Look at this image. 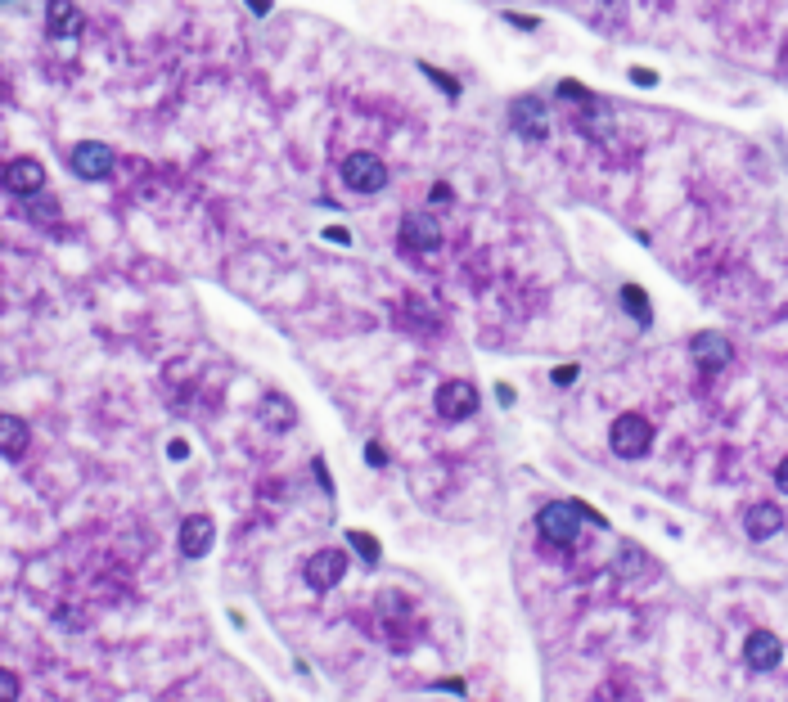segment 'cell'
<instances>
[{
  "instance_id": "obj_1",
  "label": "cell",
  "mask_w": 788,
  "mask_h": 702,
  "mask_svg": "<svg viewBox=\"0 0 788 702\" xmlns=\"http://www.w3.org/2000/svg\"><path fill=\"white\" fill-rule=\"evenodd\" d=\"M581 522L608 527L604 513H595L590 504H581V500H550L541 513H536V531H541V540H550V545H572L577 531H581Z\"/></svg>"
},
{
  "instance_id": "obj_2",
  "label": "cell",
  "mask_w": 788,
  "mask_h": 702,
  "mask_svg": "<svg viewBox=\"0 0 788 702\" xmlns=\"http://www.w3.org/2000/svg\"><path fill=\"white\" fill-rule=\"evenodd\" d=\"M608 446H613V455H622V459H644L653 450V423L635 410L617 414L613 428H608Z\"/></svg>"
},
{
  "instance_id": "obj_3",
  "label": "cell",
  "mask_w": 788,
  "mask_h": 702,
  "mask_svg": "<svg viewBox=\"0 0 788 702\" xmlns=\"http://www.w3.org/2000/svg\"><path fill=\"white\" fill-rule=\"evenodd\" d=\"M338 176H343V185L352 189V194H383L388 189V167H383L379 153L361 149V153H347L343 167H338Z\"/></svg>"
},
{
  "instance_id": "obj_4",
  "label": "cell",
  "mask_w": 788,
  "mask_h": 702,
  "mask_svg": "<svg viewBox=\"0 0 788 702\" xmlns=\"http://www.w3.org/2000/svg\"><path fill=\"white\" fill-rule=\"evenodd\" d=\"M433 405L446 423H460V419H469V414H478V387H473L469 378H446V383L437 387Z\"/></svg>"
},
{
  "instance_id": "obj_5",
  "label": "cell",
  "mask_w": 788,
  "mask_h": 702,
  "mask_svg": "<svg viewBox=\"0 0 788 702\" xmlns=\"http://www.w3.org/2000/svg\"><path fill=\"white\" fill-rule=\"evenodd\" d=\"M509 131L523 135L527 144H545L550 140V122H545V104L532 95H518L509 104Z\"/></svg>"
},
{
  "instance_id": "obj_6",
  "label": "cell",
  "mask_w": 788,
  "mask_h": 702,
  "mask_svg": "<svg viewBox=\"0 0 788 702\" xmlns=\"http://www.w3.org/2000/svg\"><path fill=\"white\" fill-rule=\"evenodd\" d=\"M68 167H73L77 180H104L113 171V149L104 140H82L68 153Z\"/></svg>"
},
{
  "instance_id": "obj_7",
  "label": "cell",
  "mask_w": 788,
  "mask_h": 702,
  "mask_svg": "<svg viewBox=\"0 0 788 702\" xmlns=\"http://www.w3.org/2000/svg\"><path fill=\"white\" fill-rule=\"evenodd\" d=\"M302 576H307V585H311V590H320V594L334 590V585L347 576V554H343V549H334V545L316 549V554L307 558V567H302Z\"/></svg>"
},
{
  "instance_id": "obj_8",
  "label": "cell",
  "mask_w": 788,
  "mask_h": 702,
  "mask_svg": "<svg viewBox=\"0 0 788 702\" xmlns=\"http://www.w3.org/2000/svg\"><path fill=\"white\" fill-rule=\"evenodd\" d=\"M401 248L415 252V257H428V252L442 248V230H437L433 216H401Z\"/></svg>"
},
{
  "instance_id": "obj_9",
  "label": "cell",
  "mask_w": 788,
  "mask_h": 702,
  "mask_svg": "<svg viewBox=\"0 0 788 702\" xmlns=\"http://www.w3.org/2000/svg\"><path fill=\"white\" fill-rule=\"evenodd\" d=\"M689 356H694V365L703 369V374H716V369L730 365L734 347L721 333H694V338H689Z\"/></svg>"
},
{
  "instance_id": "obj_10",
  "label": "cell",
  "mask_w": 788,
  "mask_h": 702,
  "mask_svg": "<svg viewBox=\"0 0 788 702\" xmlns=\"http://www.w3.org/2000/svg\"><path fill=\"white\" fill-rule=\"evenodd\" d=\"M212 540H217V522H212L208 513H190V518L181 522L176 545H181L185 558H203V554H212Z\"/></svg>"
},
{
  "instance_id": "obj_11",
  "label": "cell",
  "mask_w": 788,
  "mask_h": 702,
  "mask_svg": "<svg viewBox=\"0 0 788 702\" xmlns=\"http://www.w3.org/2000/svg\"><path fill=\"white\" fill-rule=\"evenodd\" d=\"M743 662H748L752 671H775V666L784 662V644H779L775 630H752V635L743 639Z\"/></svg>"
},
{
  "instance_id": "obj_12",
  "label": "cell",
  "mask_w": 788,
  "mask_h": 702,
  "mask_svg": "<svg viewBox=\"0 0 788 702\" xmlns=\"http://www.w3.org/2000/svg\"><path fill=\"white\" fill-rule=\"evenodd\" d=\"M5 185L28 198V194H37V189H46V167H41L37 158H14L10 167H5Z\"/></svg>"
},
{
  "instance_id": "obj_13",
  "label": "cell",
  "mask_w": 788,
  "mask_h": 702,
  "mask_svg": "<svg viewBox=\"0 0 788 702\" xmlns=\"http://www.w3.org/2000/svg\"><path fill=\"white\" fill-rule=\"evenodd\" d=\"M257 419H262L266 432H293V423H298V410H293V401L284 392H266L262 396V410H257Z\"/></svg>"
},
{
  "instance_id": "obj_14",
  "label": "cell",
  "mask_w": 788,
  "mask_h": 702,
  "mask_svg": "<svg viewBox=\"0 0 788 702\" xmlns=\"http://www.w3.org/2000/svg\"><path fill=\"white\" fill-rule=\"evenodd\" d=\"M46 32L55 36V41H68V36L82 32V9H77V0H50L46 5Z\"/></svg>"
},
{
  "instance_id": "obj_15",
  "label": "cell",
  "mask_w": 788,
  "mask_h": 702,
  "mask_svg": "<svg viewBox=\"0 0 788 702\" xmlns=\"http://www.w3.org/2000/svg\"><path fill=\"white\" fill-rule=\"evenodd\" d=\"M743 531H748L752 540H770V536H779V531H784V509H779V504H770V500L752 504L748 518H743Z\"/></svg>"
},
{
  "instance_id": "obj_16",
  "label": "cell",
  "mask_w": 788,
  "mask_h": 702,
  "mask_svg": "<svg viewBox=\"0 0 788 702\" xmlns=\"http://www.w3.org/2000/svg\"><path fill=\"white\" fill-rule=\"evenodd\" d=\"M32 446V428L19 414H0V455L5 459H23Z\"/></svg>"
},
{
  "instance_id": "obj_17",
  "label": "cell",
  "mask_w": 788,
  "mask_h": 702,
  "mask_svg": "<svg viewBox=\"0 0 788 702\" xmlns=\"http://www.w3.org/2000/svg\"><path fill=\"white\" fill-rule=\"evenodd\" d=\"M397 320L406 324V329H415V333H437V315L428 311L424 297H415V293L397 302Z\"/></svg>"
},
{
  "instance_id": "obj_18",
  "label": "cell",
  "mask_w": 788,
  "mask_h": 702,
  "mask_svg": "<svg viewBox=\"0 0 788 702\" xmlns=\"http://www.w3.org/2000/svg\"><path fill=\"white\" fill-rule=\"evenodd\" d=\"M622 306H626V315H631L640 329H649L653 324V306H649V293H644L640 284H622Z\"/></svg>"
},
{
  "instance_id": "obj_19",
  "label": "cell",
  "mask_w": 788,
  "mask_h": 702,
  "mask_svg": "<svg viewBox=\"0 0 788 702\" xmlns=\"http://www.w3.org/2000/svg\"><path fill=\"white\" fill-rule=\"evenodd\" d=\"M347 545H352L356 554H361L370 567L383 558V549H379V536H370V531H347Z\"/></svg>"
},
{
  "instance_id": "obj_20",
  "label": "cell",
  "mask_w": 788,
  "mask_h": 702,
  "mask_svg": "<svg viewBox=\"0 0 788 702\" xmlns=\"http://www.w3.org/2000/svg\"><path fill=\"white\" fill-rule=\"evenodd\" d=\"M419 72H424V77H428V81H433V86H437V90H442V95H446V99H460V90H464V86H460V77H451V72H442V68H433V63H419Z\"/></svg>"
},
{
  "instance_id": "obj_21",
  "label": "cell",
  "mask_w": 788,
  "mask_h": 702,
  "mask_svg": "<svg viewBox=\"0 0 788 702\" xmlns=\"http://www.w3.org/2000/svg\"><path fill=\"white\" fill-rule=\"evenodd\" d=\"M28 216L32 221H59V203L37 189V194H28Z\"/></svg>"
},
{
  "instance_id": "obj_22",
  "label": "cell",
  "mask_w": 788,
  "mask_h": 702,
  "mask_svg": "<svg viewBox=\"0 0 788 702\" xmlns=\"http://www.w3.org/2000/svg\"><path fill=\"white\" fill-rule=\"evenodd\" d=\"M559 95H563V99H572V104H595V95H590V90L581 86V81H572V77H563V81H559Z\"/></svg>"
},
{
  "instance_id": "obj_23",
  "label": "cell",
  "mask_w": 788,
  "mask_h": 702,
  "mask_svg": "<svg viewBox=\"0 0 788 702\" xmlns=\"http://www.w3.org/2000/svg\"><path fill=\"white\" fill-rule=\"evenodd\" d=\"M640 567H644V549L640 545H622V563H617V572L631 576V572H640Z\"/></svg>"
},
{
  "instance_id": "obj_24",
  "label": "cell",
  "mask_w": 788,
  "mask_h": 702,
  "mask_svg": "<svg viewBox=\"0 0 788 702\" xmlns=\"http://www.w3.org/2000/svg\"><path fill=\"white\" fill-rule=\"evenodd\" d=\"M19 689H23V684H19V675H14V671H5V666H0V702L19 698Z\"/></svg>"
},
{
  "instance_id": "obj_25",
  "label": "cell",
  "mask_w": 788,
  "mask_h": 702,
  "mask_svg": "<svg viewBox=\"0 0 788 702\" xmlns=\"http://www.w3.org/2000/svg\"><path fill=\"white\" fill-rule=\"evenodd\" d=\"M428 203H433V207H446V203H455V189L446 185V180H433V189H428Z\"/></svg>"
},
{
  "instance_id": "obj_26",
  "label": "cell",
  "mask_w": 788,
  "mask_h": 702,
  "mask_svg": "<svg viewBox=\"0 0 788 702\" xmlns=\"http://www.w3.org/2000/svg\"><path fill=\"white\" fill-rule=\"evenodd\" d=\"M365 459H370V468H388V450H383L379 441H370V446H365Z\"/></svg>"
},
{
  "instance_id": "obj_27",
  "label": "cell",
  "mask_w": 788,
  "mask_h": 702,
  "mask_svg": "<svg viewBox=\"0 0 788 702\" xmlns=\"http://www.w3.org/2000/svg\"><path fill=\"white\" fill-rule=\"evenodd\" d=\"M577 374H581L577 365H559L550 378H554V383H559V387H572V383H577Z\"/></svg>"
},
{
  "instance_id": "obj_28",
  "label": "cell",
  "mask_w": 788,
  "mask_h": 702,
  "mask_svg": "<svg viewBox=\"0 0 788 702\" xmlns=\"http://www.w3.org/2000/svg\"><path fill=\"white\" fill-rule=\"evenodd\" d=\"M626 77H631L635 86H644V90H649V86H658V72H649V68H631V72H626Z\"/></svg>"
},
{
  "instance_id": "obj_29",
  "label": "cell",
  "mask_w": 788,
  "mask_h": 702,
  "mask_svg": "<svg viewBox=\"0 0 788 702\" xmlns=\"http://www.w3.org/2000/svg\"><path fill=\"white\" fill-rule=\"evenodd\" d=\"M311 468H316V477H320V491H329V495H334V477H329L325 459H311Z\"/></svg>"
},
{
  "instance_id": "obj_30",
  "label": "cell",
  "mask_w": 788,
  "mask_h": 702,
  "mask_svg": "<svg viewBox=\"0 0 788 702\" xmlns=\"http://www.w3.org/2000/svg\"><path fill=\"white\" fill-rule=\"evenodd\" d=\"M505 23H514L518 32H536V27H541L536 18H527V14H505Z\"/></svg>"
},
{
  "instance_id": "obj_31",
  "label": "cell",
  "mask_w": 788,
  "mask_h": 702,
  "mask_svg": "<svg viewBox=\"0 0 788 702\" xmlns=\"http://www.w3.org/2000/svg\"><path fill=\"white\" fill-rule=\"evenodd\" d=\"M496 401H500V405H505V410H509V405L518 401V392H514V387H509V383H496Z\"/></svg>"
},
{
  "instance_id": "obj_32",
  "label": "cell",
  "mask_w": 788,
  "mask_h": 702,
  "mask_svg": "<svg viewBox=\"0 0 788 702\" xmlns=\"http://www.w3.org/2000/svg\"><path fill=\"white\" fill-rule=\"evenodd\" d=\"M775 486H779V491L788 495V455L779 459V468H775Z\"/></svg>"
},
{
  "instance_id": "obj_33",
  "label": "cell",
  "mask_w": 788,
  "mask_h": 702,
  "mask_svg": "<svg viewBox=\"0 0 788 702\" xmlns=\"http://www.w3.org/2000/svg\"><path fill=\"white\" fill-rule=\"evenodd\" d=\"M248 9L253 14H271V0H248Z\"/></svg>"
},
{
  "instance_id": "obj_34",
  "label": "cell",
  "mask_w": 788,
  "mask_h": 702,
  "mask_svg": "<svg viewBox=\"0 0 788 702\" xmlns=\"http://www.w3.org/2000/svg\"><path fill=\"white\" fill-rule=\"evenodd\" d=\"M437 689H446V693H464V680H442Z\"/></svg>"
}]
</instances>
